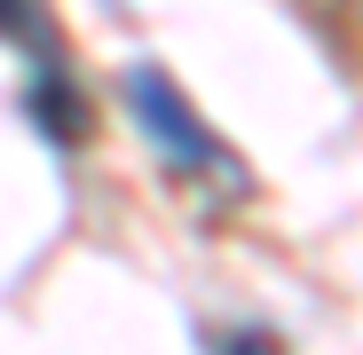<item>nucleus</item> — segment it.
<instances>
[{
	"mask_svg": "<svg viewBox=\"0 0 363 355\" xmlns=\"http://www.w3.org/2000/svg\"><path fill=\"white\" fill-rule=\"evenodd\" d=\"M118 95H127V118L143 127V142L158 150V166H174L182 182H213V174H221V182H237L221 135L190 111V95H182L158 64H135L127 79H118Z\"/></svg>",
	"mask_w": 363,
	"mask_h": 355,
	"instance_id": "obj_1",
	"label": "nucleus"
},
{
	"mask_svg": "<svg viewBox=\"0 0 363 355\" xmlns=\"http://www.w3.org/2000/svg\"><path fill=\"white\" fill-rule=\"evenodd\" d=\"M32 9H24V0H0V40H32V24H24Z\"/></svg>",
	"mask_w": 363,
	"mask_h": 355,
	"instance_id": "obj_2",
	"label": "nucleus"
}]
</instances>
